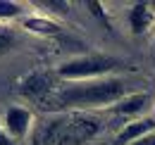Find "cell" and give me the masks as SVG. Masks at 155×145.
Masks as SVG:
<instances>
[{
    "label": "cell",
    "instance_id": "obj_1",
    "mask_svg": "<svg viewBox=\"0 0 155 145\" xmlns=\"http://www.w3.org/2000/svg\"><path fill=\"white\" fill-rule=\"evenodd\" d=\"M127 83L122 79H91V81H77L60 93L53 95L55 107H98V105H115L122 98H127Z\"/></svg>",
    "mask_w": 155,
    "mask_h": 145
},
{
    "label": "cell",
    "instance_id": "obj_2",
    "mask_svg": "<svg viewBox=\"0 0 155 145\" xmlns=\"http://www.w3.org/2000/svg\"><path fill=\"white\" fill-rule=\"evenodd\" d=\"M100 131V124L84 114H67L48 121L36 133L34 145H81Z\"/></svg>",
    "mask_w": 155,
    "mask_h": 145
},
{
    "label": "cell",
    "instance_id": "obj_3",
    "mask_svg": "<svg viewBox=\"0 0 155 145\" xmlns=\"http://www.w3.org/2000/svg\"><path fill=\"white\" fill-rule=\"evenodd\" d=\"M122 67V62L107 55H88V57H77L64 62L58 69L62 79L69 81H91V79H100L103 74H110L112 69Z\"/></svg>",
    "mask_w": 155,
    "mask_h": 145
},
{
    "label": "cell",
    "instance_id": "obj_4",
    "mask_svg": "<svg viewBox=\"0 0 155 145\" xmlns=\"http://www.w3.org/2000/svg\"><path fill=\"white\" fill-rule=\"evenodd\" d=\"M29 126H31V114H29V109H24V107L7 109V114H5V131H7L17 143L26 136Z\"/></svg>",
    "mask_w": 155,
    "mask_h": 145
},
{
    "label": "cell",
    "instance_id": "obj_5",
    "mask_svg": "<svg viewBox=\"0 0 155 145\" xmlns=\"http://www.w3.org/2000/svg\"><path fill=\"white\" fill-rule=\"evenodd\" d=\"M153 131H155V119L153 117L136 119V121H131V124H127V126L122 128V133L117 136V145H131L134 140L148 136V133H153Z\"/></svg>",
    "mask_w": 155,
    "mask_h": 145
},
{
    "label": "cell",
    "instance_id": "obj_6",
    "mask_svg": "<svg viewBox=\"0 0 155 145\" xmlns=\"http://www.w3.org/2000/svg\"><path fill=\"white\" fill-rule=\"evenodd\" d=\"M153 17H155V12L148 2H136L131 7V12H129V26H131V31L136 36L146 34L150 29V24H153Z\"/></svg>",
    "mask_w": 155,
    "mask_h": 145
},
{
    "label": "cell",
    "instance_id": "obj_7",
    "mask_svg": "<svg viewBox=\"0 0 155 145\" xmlns=\"http://www.w3.org/2000/svg\"><path fill=\"white\" fill-rule=\"evenodd\" d=\"M50 76L48 74H31L26 81H24V86H21V93L24 95H29V98H36V100H41L43 95H48L50 93Z\"/></svg>",
    "mask_w": 155,
    "mask_h": 145
},
{
    "label": "cell",
    "instance_id": "obj_8",
    "mask_svg": "<svg viewBox=\"0 0 155 145\" xmlns=\"http://www.w3.org/2000/svg\"><path fill=\"white\" fill-rule=\"evenodd\" d=\"M148 95L146 93H134V95H127V98H122L119 102H115L112 105V112H117V114H138V112H143L146 109V105H148Z\"/></svg>",
    "mask_w": 155,
    "mask_h": 145
},
{
    "label": "cell",
    "instance_id": "obj_9",
    "mask_svg": "<svg viewBox=\"0 0 155 145\" xmlns=\"http://www.w3.org/2000/svg\"><path fill=\"white\" fill-rule=\"evenodd\" d=\"M24 26L29 29V31H36V34H58L60 26L55 21H50V19H41V17H31L24 21Z\"/></svg>",
    "mask_w": 155,
    "mask_h": 145
},
{
    "label": "cell",
    "instance_id": "obj_10",
    "mask_svg": "<svg viewBox=\"0 0 155 145\" xmlns=\"http://www.w3.org/2000/svg\"><path fill=\"white\" fill-rule=\"evenodd\" d=\"M21 14V5L19 2H10V0H0V19H12Z\"/></svg>",
    "mask_w": 155,
    "mask_h": 145
},
{
    "label": "cell",
    "instance_id": "obj_11",
    "mask_svg": "<svg viewBox=\"0 0 155 145\" xmlns=\"http://www.w3.org/2000/svg\"><path fill=\"white\" fill-rule=\"evenodd\" d=\"M12 45H15V36H12V31L0 29V55L10 53V50H12Z\"/></svg>",
    "mask_w": 155,
    "mask_h": 145
},
{
    "label": "cell",
    "instance_id": "obj_12",
    "mask_svg": "<svg viewBox=\"0 0 155 145\" xmlns=\"http://www.w3.org/2000/svg\"><path fill=\"white\" fill-rule=\"evenodd\" d=\"M0 145H19V143H17V140H15L5 128H0Z\"/></svg>",
    "mask_w": 155,
    "mask_h": 145
},
{
    "label": "cell",
    "instance_id": "obj_13",
    "mask_svg": "<svg viewBox=\"0 0 155 145\" xmlns=\"http://www.w3.org/2000/svg\"><path fill=\"white\" fill-rule=\"evenodd\" d=\"M131 145H155V131L148 133V136H143V138H138V140H134Z\"/></svg>",
    "mask_w": 155,
    "mask_h": 145
},
{
    "label": "cell",
    "instance_id": "obj_14",
    "mask_svg": "<svg viewBox=\"0 0 155 145\" xmlns=\"http://www.w3.org/2000/svg\"><path fill=\"white\" fill-rule=\"evenodd\" d=\"M150 7H155V2H153V5H150ZM153 12H155V10H153Z\"/></svg>",
    "mask_w": 155,
    "mask_h": 145
}]
</instances>
